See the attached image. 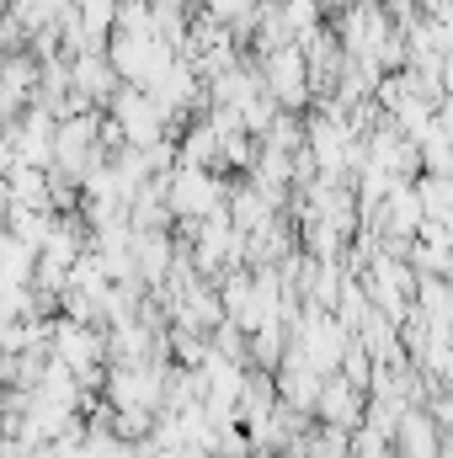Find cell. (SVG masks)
Returning a JSON list of instances; mask_svg holds the SVG:
<instances>
[{"label":"cell","instance_id":"3957f363","mask_svg":"<svg viewBox=\"0 0 453 458\" xmlns=\"http://www.w3.org/2000/svg\"><path fill=\"white\" fill-rule=\"evenodd\" d=\"M75 81H81L86 91H107V86H113V70L102 64V54H86V59H75Z\"/></svg>","mask_w":453,"mask_h":458},{"label":"cell","instance_id":"6da1fadb","mask_svg":"<svg viewBox=\"0 0 453 458\" xmlns=\"http://www.w3.org/2000/svg\"><path fill=\"white\" fill-rule=\"evenodd\" d=\"M171 208L187 214V219H192V214H214V208H219V187H214V176L187 165V171L171 182Z\"/></svg>","mask_w":453,"mask_h":458},{"label":"cell","instance_id":"7a4b0ae2","mask_svg":"<svg viewBox=\"0 0 453 458\" xmlns=\"http://www.w3.org/2000/svg\"><path fill=\"white\" fill-rule=\"evenodd\" d=\"M267 81H272V91H278V97H283V91H288V97H299V91H304V64H299V54H294V48L272 54V59H267Z\"/></svg>","mask_w":453,"mask_h":458}]
</instances>
